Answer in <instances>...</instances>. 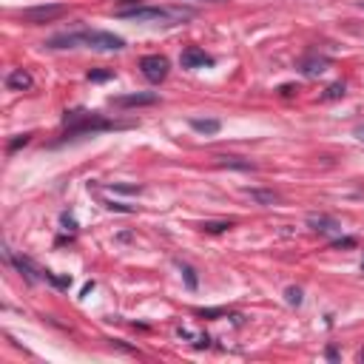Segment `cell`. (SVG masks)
<instances>
[{
	"label": "cell",
	"mask_w": 364,
	"mask_h": 364,
	"mask_svg": "<svg viewBox=\"0 0 364 364\" xmlns=\"http://www.w3.org/2000/svg\"><path fill=\"white\" fill-rule=\"evenodd\" d=\"M361 271H364V259H361Z\"/></svg>",
	"instance_id": "484cf974"
},
{
	"label": "cell",
	"mask_w": 364,
	"mask_h": 364,
	"mask_svg": "<svg viewBox=\"0 0 364 364\" xmlns=\"http://www.w3.org/2000/svg\"><path fill=\"white\" fill-rule=\"evenodd\" d=\"M328 359H330V361H339V350H336V348H328Z\"/></svg>",
	"instance_id": "7402d4cb"
},
{
	"label": "cell",
	"mask_w": 364,
	"mask_h": 364,
	"mask_svg": "<svg viewBox=\"0 0 364 364\" xmlns=\"http://www.w3.org/2000/svg\"><path fill=\"white\" fill-rule=\"evenodd\" d=\"M191 128L199 131V134H208V137H210V134H217L222 128V123L219 120H199V117H194V120H191Z\"/></svg>",
	"instance_id": "4fadbf2b"
},
{
	"label": "cell",
	"mask_w": 364,
	"mask_h": 364,
	"mask_svg": "<svg viewBox=\"0 0 364 364\" xmlns=\"http://www.w3.org/2000/svg\"><path fill=\"white\" fill-rule=\"evenodd\" d=\"M6 88H12V91H32L34 88V77L26 69H14V71H9V77H6Z\"/></svg>",
	"instance_id": "8fae6325"
},
{
	"label": "cell",
	"mask_w": 364,
	"mask_h": 364,
	"mask_svg": "<svg viewBox=\"0 0 364 364\" xmlns=\"http://www.w3.org/2000/svg\"><path fill=\"white\" fill-rule=\"evenodd\" d=\"M140 69H143V74H145V80L162 83V80L168 77L171 63H168V57H162V54H145L143 60H140Z\"/></svg>",
	"instance_id": "5b68a950"
},
{
	"label": "cell",
	"mask_w": 364,
	"mask_h": 364,
	"mask_svg": "<svg viewBox=\"0 0 364 364\" xmlns=\"http://www.w3.org/2000/svg\"><path fill=\"white\" fill-rule=\"evenodd\" d=\"M205 3H225V0H205Z\"/></svg>",
	"instance_id": "cb8c5ba5"
},
{
	"label": "cell",
	"mask_w": 364,
	"mask_h": 364,
	"mask_svg": "<svg viewBox=\"0 0 364 364\" xmlns=\"http://www.w3.org/2000/svg\"><path fill=\"white\" fill-rule=\"evenodd\" d=\"M336 97H344V86L341 83H336V86H330L328 91H324V100H336Z\"/></svg>",
	"instance_id": "ac0fdd59"
},
{
	"label": "cell",
	"mask_w": 364,
	"mask_h": 364,
	"mask_svg": "<svg viewBox=\"0 0 364 364\" xmlns=\"http://www.w3.org/2000/svg\"><path fill=\"white\" fill-rule=\"evenodd\" d=\"M111 71H88V80H108Z\"/></svg>",
	"instance_id": "44dd1931"
},
{
	"label": "cell",
	"mask_w": 364,
	"mask_h": 364,
	"mask_svg": "<svg viewBox=\"0 0 364 364\" xmlns=\"http://www.w3.org/2000/svg\"><path fill=\"white\" fill-rule=\"evenodd\" d=\"M157 94L154 91H134V94H123V97H111V106L117 108H137V106H154Z\"/></svg>",
	"instance_id": "8992f818"
},
{
	"label": "cell",
	"mask_w": 364,
	"mask_h": 364,
	"mask_svg": "<svg viewBox=\"0 0 364 364\" xmlns=\"http://www.w3.org/2000/svg\"><path fill=\"white\" fill-rule=\"evenodd\" d=\"M359 361H364V350H361V353H359Z\"/></svg>",
	"instance_id": "d4e9b609"
},
{
	"label": "cell",
	"mask_w": 364,
	"mask_h": 364,
	"mask_svg": "<svg viewBox=\"0 0 364 364\" xmlns=\"http://www.w3.org/2000/svg\"><path fill=\"white\" fill-rule=\"evenodd\" d=\"M180 274L185 276V284L191 287V291H197V274H194V267H191V265H180Z\"/></svg>",
	"instance_id": "9a60e30c"
},
{
	"label": "cell",
	"mask_w": 364,
	"mask_h": 364,
	"mask_svg": "<svg viewBox=\"0 0 364 364\" xmlns=\"http://www.w3.org/2000/svg\"><path fill=\"white\" fill-rule=\"evenodd\" d=\"M123 21H134V23H157V26H180L185 21L194 17V9L185 6H131V9H117L114 12Z\"/></svg>",
	"instance_id": "7a4b0ae2"
},
{
	"label": "cell",
	"mask_w": 364,
	"mask_h": 364,
	"mask_svg": "<svg viewBox=\"0 0 364 364\" xmlns=\"http://www.w3.org/2000/svg\"><path fill=\"white\" fill-rule=\"evenodd\" d=\"M284 302L293 304V308H299V304H302V287H287V291H284Z\"/></svg>",
	"instance_id": "2e32d148"
},
{
	"label": "cell",
	"mask_w": 364,
	"mask_h": 364,
	"mask_svg": "<svg viewBox=\"0 0 364 364\" xmlns=\"http://www.w3.org/2000/svg\"><path fill=\"white\" fill-rule=\"evenodd\" d=\"M29 140H32V134H21V137H17V140H12V143H9V154H12V151H17L21 145H26Z\"/></svg>",
	"instance_id": "d6986e66"
},
{
	"label": "cell",
	"mask_w": 364,
	"mask_h": 364,
	"mask_svg": "<svg viewBox=\"0 0 364 364\" xmlns=\"http://www.w3.org/2000/svg\"><path fill=\"white\" fill-rule=\"evenodd\" d=\"M217 162L225 165V168H242V171H254L256 168L254 162H242L239 157H217Z\"/></svg>",
	"instance_id": "5bb4252c"
},
{
	"label": "cell",
	"mask_w": 364,
	"mask_h": 364,
	"mask_svg": "<svg viewBox=\"0 0 364 364\" xmlns=\"http://www.w3.org/2000/svg\"><path fill=\"white\" fill-rule=\"evenodd\" d=\"M308 228H311V231H316V234H324V236H339L341 234L339 219H333L328 214H311L308 217Z\"/></svg>",
	"instance_id": "52a82bcc"
},
{
	"label": "cell",
	"mask_w": 364,
	"mask_h": 364,
	"mask_svg": "<svg viewBox=\"0 0 364 364\" xmlns=\"http://www.w3.org/2000/svg\"><path fill=\"white\" fill-rule=\"evenodd\" d=\"M245 194L251 197L254 202H259V205H274V202H279V194H274V191H259V188H247Z\"/></svg>",
	"instance_id": "7c38bea8"
},
{
	"label": "cell",
	"mask_w": 364,
	"mask_h": 364,
	"mask_svg": "<svg viewBox=\"0 0 364 364\" xmlns=\"http://www.w3.org/2000/svg\"><path fill=\"white\" fill-rule=\"evenodd\" d=\"M63 125H66V140H69V137H86V134L106 131L114 123H108L106 117H100V114H88V111L77 108V111H66Z\"/></svg>",
	"instance_id": "3957f363"
},
{
	"label": "cell",
	"mask_w": 364,
	"mask_h": 364,
	"mask_svg": "<svg viewBox=\"0 0 364 364\" xmlns=\"http://www.w3.org/2000/svg\"><path fill=\"white\" fill-rule=\"evenodd\" d=\"M49 49H94V51H123L125 40L120 34L100 32V29H83V32H66L49 37Z\"/></svg>",
	"instance_id": "6da1fadb"
},
{
	"label": "cell",
	"mask_w": 364,
	"mask_h": 364,
	"mask_svg": "<svg viewBox=\"0 0 364 364\" xmlns=\"http://www.w3.org/2000/svg\"><path fill=\"white\" fill-rule=\"evenodd\" d=\"M333 247H356V239L353 236H339V239H333Z\"/></svg>",
	"instance_id": "ffe728a7"
},
{
	"label": "cell",
	"mask_w": 364,
	"mask_h": 364,
	"mask_svg": "<svg viewBox=\"0 0 364 364\" xmlns=\"http://www.w3.org/2000/svg\"><path fill=\"white\" fill-rule=\"evenodd\" d=\"M299 69H302L304 77H319V74H324L330 69V60L328 57H319V54H308L299 60Z\"/></svg>",
	"instance_id": "9c48e42d"
},
{
	"label": "cell",
	"mask_w": 364,
	"mask_h": 364,
	"mask_svg": "<svg viewBox=\"0 0 364 364\" xmlns=\"http://www.w3.org/2000/svg\"><path fill=\"white\" fill-rule=\"evenodd\" d=\"M228 228H231V222H205L202 231H208V234H222V231H228Z\"/></svg>",
	"instance_id": "e0dca14e"
},
{
	"label": "cell",
	"mask_w": 364,
	"mask_h": 364,
	"mask_svg": "<svg viewBox=\"0 0 364 364\" xmlns=\"http://www.w3.org/2000/svg\"><path fill=\"white\" fill-rule=\"evenodd\" d=\"M69 9L60 6V3H46V6H32V9H21L17 17H21L23 23H32V26H40V23H51L57 17H63Z\"/></svg>",
	"instance_id": "277c9868"
},
{
	"label": "cell",
	"mask_w": 364,
	"mask_h": 364,
	"mask_svg": "<svg viewBox=\"0 0 364 364\" xmlns=\"http://www.w3.org/2000/svg\"><path fill=\"white\" fill-rule=\"evenodd\" d=\"M353 134H356V140H359V143H364V125H359Z\"/></svg>",
	"instance_id": "603a6c76"
},
{
	"label": "cell",
	"mask_w": 364,
	"mask_h": 364,
	"mask_svg": "<svg viewBox=\"0 0 364 364\" xmlns=\"http://www.w3.org/2000/svg\"><path fill=\"white\" fill-rule=\"evenodd\" d=\"M3 256H6V262H12L14 267H17V271H21V276H26V282H37V279H40V276H37V274H43V271H37V267L26 259V256H14L12 251H9V247H3Z\"/></svg>",
	"instance_id": "30bf717a"
},
{
	"label": "cell",
	"mask_w": 364,
	"mask_h": 364,
	"mask_svg": "<svg viewBox=\"0 0 364 364\" xmlns=\"http://www.w3.org/2000/svg\"><path fill=\"white\" fill-rule=\"evenodd\" d=\"M180 63H182V69H205V66H214V57L205 54L199 46H188L180 54Z\"/></svg>",
	"instance_id": "ba28073f"
}]
</instances>
